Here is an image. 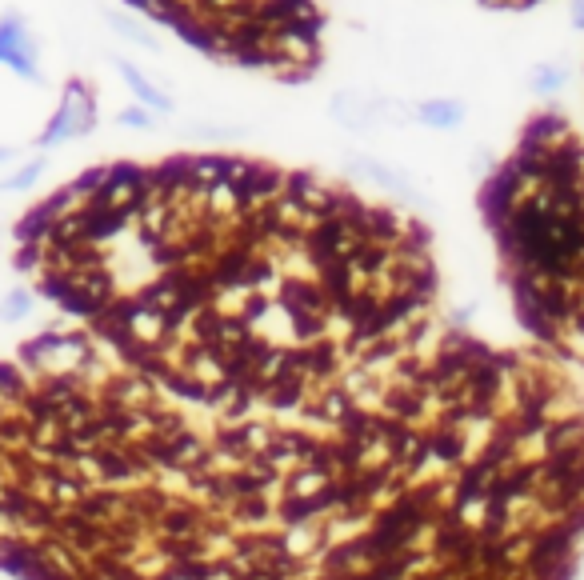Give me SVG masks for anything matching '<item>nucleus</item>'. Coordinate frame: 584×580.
I'll return each mask as SVG.
<instances>
[{
    "mask_svg": "<svg viewBox=\"0 0 584 580\" xmlns=\"http://www.w3.org/2000/svg\"><path fill=\"white\" fill-rule=\"evenodd\" d=\"M4 156H8V152H4V148H0V160H4Z\"/></svg>",
    "mask_w": 584,
    "mask_h": 580,
    "instance_id": "nucleus-3",
    "label": "nucleus"
},
{
    "mask_svg": "<svg viewBox=\"0 0 584 580\" xmlns=\"http://www.w3.org/2000/svg\"><path fill=\"white\" fill-rule=\"evenodd\" d=\"M116 68L124 72V80H128V84H132V88H136V92H140V96H144L148 104H156V108H164V104H168V100H164V96H160V92H156V88H152V84H148V80H144V76H140V72H136L132 64L116 60Z\"/></svg>",
    "mask_w": 584,
    "mask_h": 580,
    "instance_id": "nucleus-1",
    "label": "nucleus"
},
{
    "mask_svg": "<svg viewBox=\"0 0 584 580\" xmlns=\"http://www.w3.org/2000/svg\"><path fill=\"white\" fill-rule=\"evenodd\" d=\"M572 24H580V28H584V0H576V12H572Z\"/></svg>",
    "mask_w": 584,
    "mask_h": 580,
    "instance_id": "nucleus-2",
    "label": "nucleus"
}]
</instances>
